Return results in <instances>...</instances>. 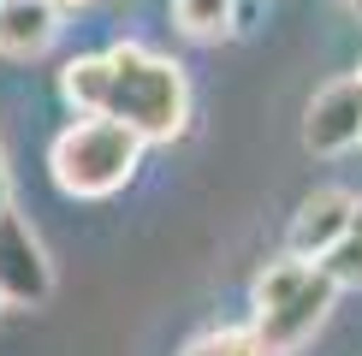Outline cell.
Returning a JSON list of instances; mask_svg holds the SVG:
<instances>
[{
  "instance_id": "obj_9",
  "label": "cell",
  "mask_w": 362,
  "mask_h": 356,
  "mask_svg": "<svg viewBox=\"0 0 362 356\" xmlns=\"http://www.w3.org/2000/svg\"><path fill=\"white\" fill-rule=\"evenodd\" d=\"M59 95L83 113H101V101H107V59L101 54H78V59H66L59 66Z\"/></svg>"
},
{
  "instance_id": "obj_3",
  "label": "cell",
  "mask_w": 362,
  "mask_h": 356,
  "mask_svg": "<svg viewBox=\"0 0 362 356\" xmlns=\"http://www.w3.org/2000/svg\"><path fill=\"white\" fill-rule=\"evenodd\" d=\"M54 297V261L42 249V237L30 232V220L18 208L0 214V303H48Z\"/></svg>"
},
{
  "instance_id": "obj_17",
  "label": "cell",
  "mask_w": 362,
  "mask_h": 356,
  "mask_svg": "<svg viewBox=\"0 0 362 356\" xmlns=\"http://www.w3.org/2000/svg\"><path fill=\"white\" fill-rule=\"evenodd\" d=\"M356 83H362V66H356Z\"/></svg>"
},
{
  "instance_id": "obj_1",
  "label": "cell",
  "mask_w": 362,
  "mask_h": 356,
  "mask_svg": "<svg viewBox=\"0 0 362 356\" xmlns=\"http://www.w3.org/2000/svg\"><path fill=\"white\" fill-rule=\"evenodd\" d=\"M101 59H107V101H101V113L119 119L125 131H137L143 148L173 143L190 131V78L178 59L143 48V42H113Z\"/></svg>"
},
{
  "instance_id": "obj_6",
  "label": "cell",
  "mask_w": 362,
  "mask_h": 356,
  "mask_svg": "<svg viewBox=\"0 0 362 356\" xmlns=\"http://www.w3.org/2000/svg\"><path fill=\"white\" fill-rule=\"evenodd\" d=\"M351 214H356V196H351V190H339V184L303 196V202H297V214H291V226H285V256L321 261L327 249L351 232Z\"/></svg>"
},
{
  "instance_id": "obj_2",
  "label": "cell",
  "mask_w": 362,
  "mask_h": 356,
  "mask_svg": "<svg viewBox=\"0 0 362 356\" xmlns=\"http://www.w3.org/2000/svg\"><path fill=\"white\" fill-rule=\"evenodd\" d=\"M137 167H143V137L125 131L107 113L71 119L54 137V148H48L54 184L66 190V196H78V202H101V196H113V190H125L131 178H137Z\"/></svg>"
},
{
  "instance_id": "obj_10",
  "label": "cell",
  "mask_w": 362,
  "mask_h": 356,
  "mask_svg": "<svg viewBox=\"0 0 362 356\" xmlns=\"http://www.w3.org/2000/svg\"><path fill=\"white\" fill-rule=\"evenodd\" d=\"M173 24L185 30L190 42H220V36L238 30L232 0H173Z\"/></svg>"
},
{
  "instance_id": "obj_11",
  "label": "cell",
  "mask_w": 362,
  "mask_h": 356,
  "mask_svg": "<svg viewBox=\"0 0 362 356\" xmlns=\"http://www.w3.org/2000/svg\"><path fill=\"white\" fill-rule=\"evenodd\" d=\"M178 356H274L262 345V338L250 333V326H220V333H202V338H190Z\"/></svg>"
},
{
  "instance_id": "obj_18",
  "label": "cell",
  "mask_w": 362,
  "mask_h": 356,
  "mask_svg": "<svg viewBox=\"0 0 362 356\" xmlns=\"http://www.w3.org/2000/svg\"><path fill=\"white\" fill-rule=\"evenodd\" d=\"M0 309H6V303H0Z\"/></svg>"
},
{
  "instance_id": "obj_15",
  "label": "cell",
  "mask_w": 362,
  "mask_h": 356,
  "mask_svg": "<svg viewBox=\"0 0 362 356\" xmlns=\"http://www.w3.org/2000/svg\"><path fill=\"white\" fill-rule=\"evenodd\" d=\"M54 6H95V0H54Z\"/></svg>"
},
{
  "instance_id": "obj_8",
  "label": "cell",
  "mask_w": 362,
  "mask_h": 356,
  "mask_svg": "<svg viewBox=\"0 0 362 356\" xmlns=\"http://www.w3.org/2000/svg\"><path fill=\"white\" fill-rule=\"evenodd\" d=\"M309 273H315V261H303V256H279V261H267L262 273H255V285H250V309H255V315L279 309L285 297H297V291L309 285Z\"/></svg>"
},
{
  "instance_id": "obj_5",
  "label": "cell",
  "mask_w": 362,
  "mask_h": 356,
  "mask_svg": "<svg viewBox=\"0 0 362 356\" xmlns=\"http://www.w3.org/2000/svg\"><path fill=\"white\" fill-rule=\"evenodd\" d=\"M303 148L321 155V160L362 148V83L356 78H339V83L315 89V101L303 107Z\"/></svg>"
},
{
  "instance_id": "obj_13",
  "label": "cell",
  "mask_w": 362,
  "mask_h": 356,
  "mask_svg": "<svg viewBox=\"0 0 362 356\" xmlns=\"http://www.w3.org/2000/svg\"><path fill=\"white\" fill-rule=\"evenodd\" d=\"M12 208V178H6V148H0V214Z\"/></svg>"
},
{
  "instance_id": "obj_16",
  "label": "cell",
  "mask_w": 362,
  "mask_h": 356,
  "mask_svg": "<svg viewBox=\"0 0 362 356\" xmlns=\"http://www.w3.org/2000/svg\"><path fill=\"white\" fill-rule=\"evenodd\" d=\"M351 12H356V24H362V0H351Z\"/></svg>"
},
{
  "instance_id": "obj_7",
  "label": "cell",
  "mask_w": 362,
  "mask_h": 356,
  "mask_svg": "<svg viewBox=\"0 0 362 356\" xmlns=\"http://www.w3.org/2000/svg\"><path fill=\"white\" fill-rule=\"evenodd\" d=\"M59 36V6L54 0H0V54L6 59H36Z\"/></svg>"
},
{
  "instance_id": "obj_4",
  "label": "cell",
  "mask_w": 362,
  "mask_h": 356,
  "mask_svg": "<svg viewBox=\"0 0 362 356\" xmlns=\"http://www.w3.org/2000/svg\"><path fill=\"white\" fill-rule=\"evenodd\" d=\"M333 303H339V285L321 273V267H315V273H309V285L297 291V297H285L279 309L255 315V321H250V333L262 338V345L274 350V356H291V350H303L309 338L321 333V321L333 315Z\"/></svg>"
},
{
  "instance_id": "obj_12",
  "label": "cell",
  "mask_w": 362,
  "mask_h": 356,
  "mask_svg": "<svg viewBox=\"0 0 362 356\" xmlns=\"http://www.w3.org/2000/svg\"><path fill=\"white\" fill-rule=\"evenodd\" d=\"M315 267H321V273L333 279L339 291H356V285H362V237H356V232H344V237H339V244L327 249Z\"/></svg>"
},
{
  "instance_id": "obj_14",
  "label": "cell",
  "mask_w": 362,
  "mask_h": 356,
  "mask_svg": "<svg viewBox=\"0 0 362 356\" xmlns=\"http://www.w3.org/2000/svg\"><path fill=\"white\" fill-rule=\"evenodd\" d=\"M351 232H356V237H362V202H356V214H351Z\"/></svg>"
}]
</instances>
